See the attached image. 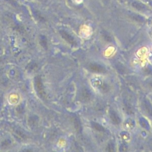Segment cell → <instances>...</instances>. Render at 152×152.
<instances>
[{
    "label": "cell",
    "mask_w": 152,
    "mask_h": 152,
    "mask_svg": "<svg viewBox=\"0 0 152 152\" xmlns=\"http://www.w3.org/2000/svg\"><path fill=\"white\" fill-rule=\"evenodd\" d=\"M22 101V95L18 91H13L10 92L7 97V101L10 106H15L18 105Z\"/></svg>",
    "instance_id": "obj_1"
},
{
    "label": "cell",
    "mask_w": 152,
    "mask_h": 152,
    "mask_svg": "<svg viewBox=\"0 0 152 152\" xmlns=\"http://www.w3.org/2000/svg\"><path fill=\"white\" fill-rule=\"evenodd\" d=\"M89 68L94 72H96L99 73H102L106 72L105 68L103 67L102 65L98 64H94V63L90 64L89 65Z\"/></svg>",
    "instance_id": "obj_2"
},
{
    "label": "cell",
    "mask_w": 152,
    "mask_h": 152,
    "mask_svg": "<svg viewBox=\"0 0 152 152\" xmlns=\"http://www.w3.org/2000/svg\"><path fill=\"white\" fill-rule=\"evenodd\" d=\"M110 118L112 122L115 124L118 125L121 122V120L117 113L113 110H111L110 112Z\"/></svg>",
    "instance_id": "obj_3"
},
{
    "label": "cell",
    "mask_w": 152,
    "mask_h": 152,
    "mask_svg": "<svg viewBox=\"0 0 152 152\" xmlns=\"http://www.w3.org/2000/svg\"><path fill=\"white\" fill-rule=\"evenodd\" d=\"M91 127H92L94 129H96V130H97V131H102L104 130V128H103L101 125H100L99 124H98V123H97V122H91Z\"/></svg>",
    "instance_id": "obj_4"
},
{
    "label": "cell",
    "mask_w": 152,
    "mask_h": 152,
    "mask_svg": "<svg viewBox=\"0 0 152 152\" xmlns=\"http://www.w3.org/2000/svg\"><path fill=\"white\" fill-rule=\"evenodd\" d=\"M82 97H83V99H84L86 101L89 100V99L90 98V94L89 91H87V90H84L82 93Z\"/></svg>",
    "instance_id": "obj_5"
},
{
    "label": "cell",
    "mask_w": 152,
    "mask_h": 152,
    "mask_svg": "<svg viewBox=\"0 0 152 152\" xmlns=\"http://www.w3.org/2000/svg\"><path fill=\"white\" fill-rule=\"evenodd\" d=\"M140 124L142 125V127H143L144 128H145L147 129L149 128V125H148V122L146 121V120H144L143 118H141V119H140Z\"/></svg>",
    "instance_id": "obj_6"
},
{
    "label": "cell",
    "mask_w": 152,
    "mask_h": 152,
    "mask_svg": "<svg viewBox=\"0 0 152 152\" xmlns=\"http://www.w3.org/2000/svg\"><path fill=\"white\" fill-rule=\"evenodd\" d=\"M121 135L122 139L124 140H128L129 139V134H128L127 132H122V134Z\"/></svg>",
    "instance_id": "obj_7"
},
{
    "label": "cell",
    "mask_w": 152,
    "mask_h": 152,
    "mask_svg": "<svg viewBox=\"0 0 152 152\" xmlns=\"http://www.w3.org/2000/svg\"><path fill=\"white\" fill-rule=\"evenodd\" d=\"M101 89L102 90V91H107L109 89V87L106 84H102V85L101 86Z\"/></svg>",
    "instance_id": "obj_8"
},
{
    "label": "cell",
    "mask_w": 152,
    "mask_h": 152,
    "mask_svg": "<svg viewBox=\"0 0 152 152\" xmlns=\"http://www.w3.org/2000/svg\"><path fill=\"white\" fill-rule=\"evenodd\" d=\"M106 150L108 151H113L114 150L113 149V146L112 144H108L107 148H106Z\"/></svg>",
    "instance_id": "obj_9"
},
{
    "label": "cell",
    "mask_w": 152,
    "mask_h": 152,
    "mask_svg": "<svg viewBox=\"0 0 152 152\" xmlns=\"http://www.w3.org/2000/svg\"><path fill=\"white\" fill-rule=\"evenodd\" d=\"M145 106H146V109H147V110L148 113H149V115H150L152 117V109L151 108L150 106L147 105L146 104L145 105Z\"/></svg>",
    "instance_id": "obj_10"
},
{
    "label": "cell",
    "mask_w": 152,
    "mask_h": 152,
    "mask_svg": "<svg viewBox=\"0 0 152 152\" xmlns=\"http://www.w3.org/2000/svg\"><path fill=\"white\" fill-rule=\"evenodd\" d=\"M74 1L75 3L80 4V3H81L83 1V0H74Z\"/></svg>",
    "instance_id": "obj_11"
},
{
    "label": "cell",
    "mask_w": 152,
    "mask_h": 152,
    "mask_svg": "<svg viewBox=\"0 0 152 152\" xmlns=\"http://www.w3.org/2000/svg\"><path fill=\"white\" fill-rule=\"evenodd\" d=\"M150 85H151V86L152 87V83H151V84H150Z\"/></svg>",
    "instance_id": "obj_12"
}]
</instances>
